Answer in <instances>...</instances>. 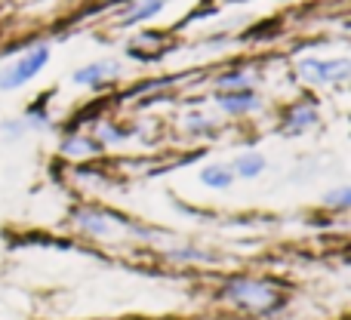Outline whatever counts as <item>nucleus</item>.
Listing matches in <instances>:
<instances>
[{
    "label": "nucleus",
    "mask_w": 351,
    "mask_h": 320,
    "mask_svg": "<svg viewBox=\"0 0 351 320\" xmlns=\"http://www.w3.org/2000/svg\"><path fill=\"white\" fill-rule=\"evenodd\" d=\"M62 151L71 154V158H84V154L99 151V145H93L90 139H65L62 142Z\"/></svg>",
    "instance_id": "obj_11"
},
{
    "label": "nucleus",
    "mask_w": 351,
    "mask_h": 320,
    "mask_svg": "<svg viewBox=\"0 0 351 320\" xmlns=\"http://www.w3.org/2000/svg\"><path fill=\"white\" fill-rule=\"evenodd\" d=\"M262 169H265V158H262V154H241V158L234 160L231 173L241 175V179H256V175H262Z\"/></svg>",
    "instance_id": "obj_7"
},
{
    "label": "nucleus",
    "mask_w": 351,
    "mask_h": 320,
    "mask_svg": "<svg viewBox=\"0 0 351 320\" xmlns=\"http://www.w3.org/2000/svg\"><path fill=\"white\" fill-rule=\"evenodd\" d=\"M219 105H222L228 114H247V111L259 108V99H256L253 90H228V93H219Z\"/></svg>",
    "instance_id": "obj_5"
},
{
    "label": "nucleus",
    "mask_w": 351,
    "mask_h": 320,
    "mask_svg": "<svg viewBox=\"0 0 351 320\" xmlns=\"http://www.w3.org/2000/svg\"><path fill=\"white\" fill-rule=\"evenodd\" d=\"M200 182L210 188H228L231 182H234V173H231L228 167H222V163H216V167H206L204 173H200Z\"/></svg>",
    "instance_id": "obj_8"
},
{
    "label": "nucleus",
    "mask_w": 351,
    "mask_h": 320,
    "mask_svg": "<svg viewBox=\"0 0 351 320\" xmlns=\"http://www.w3.org/2000/svg\"><path fill=\"white\" fill-rule=\"evenodd\" d=\"M225 299L253 311H268L278 305V293L259 280H231V284H225Z\"/></svg>",
    "instance_id": "obj_1"
},
{
    "label": "nucleus",
    "mask_w": 351,
    "mask_h": 320,
    "mask_svg": "<svg viewBox=\"0 0 351 320\" xmlns=\"http://www.w3.org/2000/svg\"><path fill=\"white\" fill-rule=\"evenodd\" d=\"M47 62H49V49L34 47L31 53H25L16 65H10L6 71H0V90H19V86L28 84L31 77H37Z\"/></svg>",
    "instance_id": "obj_2"
},
{
    "label": "nucleus",
    "mask_w": 351,
    "mask_h": 320,
    "mask_svg": "<svg viewBox=\"0 0 351 320\" xmlns=\"http://www.w3.org/2000/svg\"><path fill=\"white\" fill-rule=\"evenodd\" d=\"M22 123H16V121H12V123H0V136H3V139H16V136H22Z\"/></svg>",
    "instance_id": "obj_14"
},
{
    "label": "nucleus",
    "mask_w": 351,
    "mask_h": 320,
    "mask_svg": "<svg viewBox=\"0 0 351 320\" xmlns=\"http://www.w3.org/2000/svg\"><path fill=\"white\" fill-rule=\"evenodd\" d=\"M348 200H351V188H339V191L327 194V197H324V204H327V206H339V210H346V206H348Z\"/></svg>",
    "instance_id": "obj_12"
},
{
    "label": "nucleus",
    "mask_w": 351,
    "mask_h": 320,
    "mask_svg": "<svg viewBox=\"0 0 351 320\" xmlns=\"http://www.w3.org/2000/svg\"><path fill=\"white\" fill-rule=\"evenodd\" d=\"M102 139H105V142H117V139H123V133H114L111 127H105V130H102Z\"/></svg>",
    "instance_id": "obj_15"
},
{
    "label": "nucleus",
    "mask_w": 351,
    "mask_h": 320,
    "mask_svg": "<svg viewBox=\"0 0 351 320\" xmlns=\"http://www.w3.org/2000/svg\"><path fill=\"white\" fill-rule=\"evenodd\" d=\"M299 71H302V77L315 80V84H336V80H346L351 65L348 59H305L302 65H299Z\"/></svg>",
    "instance_id": "obj_3"
},
{
    "label": "nucleus",
    "mask_w": 351,
    "mask_h": 320,
    "mask_svg": "<svg viewBox=\"0 0 351 320\" xmlns=\"http://www.w3.org/2000/svg\"><path fill=\"white\" fill-rule=\"evenodd\" d=\"M77 225L84 231H90V234H108L111 231V225H108V219L102 216V212H77Z\"/></svg>",
    "instance_id": "obj_10"
},
{
    "label": "nucleus",
    "mask_w": 351,
    "mask_h": 320,
    "mask_svg": "<svg viewBox=\"0 0 351 320\" xmlns=\"http://www.w3.org/2000/svg\"><path fill=\"white\" fill-rule=\"evenodd\" d=\"M160 10H164V0H139V3H136L133 10L123 16V25H136V22H142V19L160 12Z\"/></svg>",
    "instance_id": "obj_9"
},
{
    "label": "nucleus",
    "mask_w": 351,
    "mask_h": 320,
    "mask_svg": "<svg viewBox=\"0 0 351 320\" xmlns=\"http://www.w3.org/2000/svg\"><path fill=\"white\" fill-rule=\"evenodd\" d=\"M315 123H317V111L311 108V105H296V108L287 114V121H284V133L296 136V133H302V130L315 127Z\"/></svg>",
    "instance_id": "obj_6"
},
{
    "label": "nucleus",
    "mask_w": 351,
    "mask_h": 320,
    "mask_svg": "<svg viewBox=\"0 0 351 320\" xmlns=\"http://www.w3.org/2000/svg\"><path fill=\"white\" fill-rule=\"evenodd\" d=\"M117 71H121V68H117V62H93V65L77 68V71H74V84L99 86V84H105L108 77H114Z\"/></svg>",
    "instance_id": "obj_4"
},
{
    "label": "nucleus",
    "mask_w": 351,
    "mask_h": 320,
    "mask_svg": "<svg viewBox=\"0 0 351 320\" xmlns=\"http://www.w3.org/2000/svg\"><path fill=\"white\" fill-rule=\"evenodd\" d=\"M219 86H222V90H243V86H247V77H243V74H222V77H219Z\"/></svg>",
    "instance_id": "obj_13"
}]
</instances>
